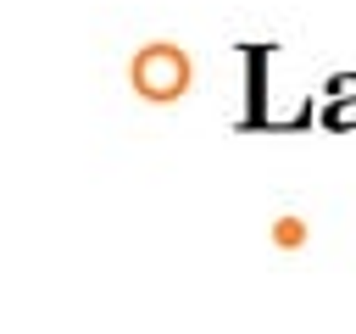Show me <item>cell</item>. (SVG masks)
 Segmentation results:
<instances>
[{
    "label": "cell",
    "mask_w": 356,
    "mask_h": 334,
    "mask_svg": "<svg viewBox=\"0 0 356 334\" xmlns=\"http://www.w3.org/2000/svg\"><path fill=\"white\" fill-rule=\"evenodd\" d=\"M267 61H273V50L267 45H245V128H273V117H267Z\"/></svg>",
    "instance_id": "cell-2"
},
{
    "label": "cell",
    "mask_w": 356,
    "mask_h": 334,
    "mask_svg": "<svg viewBox=\"0 0 356 334\" xmlns=\"http://www.w3.org/2000/svg\"><path fill=\"white\" fill-rule=\"evenodd\" d=\"M323 95H356V72H334V78L323 84Z\"/></svg>",
    "instance_id": "cell-5"
},
{
    "label": "cell",
    "mask_w": 356,
    "mask_h": 334,
    "mask_svg": "<svg viewBox=\"0 0 356 334\" xmlns=\"http://www.w3.org/2000/svg\"><path fill=\"white\" fill-rule=\"evenodd\" d=\"M189 78H195V67H189V56H184L178 45H145V50L128 61V84H134L145 100H178V95L189 89Z\"/></svg>",
    "instance_id": "cell-1"
},
{
    "label": "cell",
    "mask_w": 356,
    "mask_h": 334,
    "mask_svg": "<svg viewBox=\"0 0 356 334\" xmlns=\"http://www.w3.org/2000/svg\"><path fill=\"white\" fill-rule=\"evenodd\" d=\"M323 128H356V95H328V106H323Z\"/></svg>",
    "instance_id": "cell-3"
},
{
    "label": "cell",
    "mask_w": 356,
    "mask_h": 334,
    "mask_svg": "<svg viewBox=\"0 0 356 334\" xmlns=\"http://www.w3.org/2000/svg\"><path fill=\"white\" fill-rule=\"evenodd\" d=\"M273 245H284V250L306 245V223H300V217H278V223H273Z\"/></svg>",
    "instance_id": "cell-4"
}]
</instances>
